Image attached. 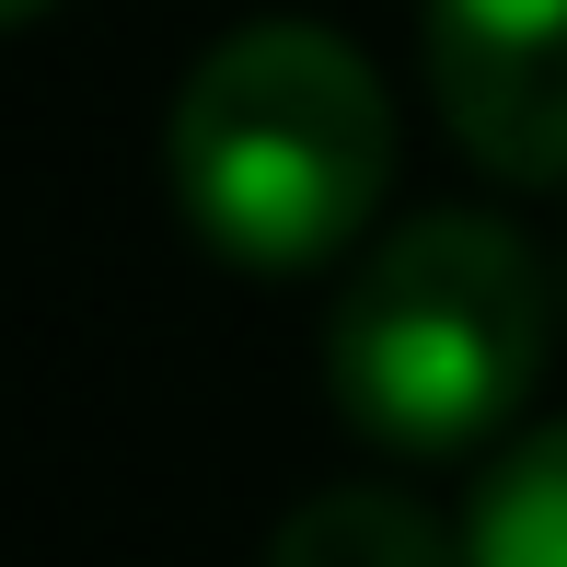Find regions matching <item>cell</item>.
Returning <instances> with one entry per match:
<instances>
[{
	"mask_svg": "<svg viewBox=\"0 0 567 567\" xmlns=\"http://www.w3.org/2000/svg\"><path fill=\"white\" fill-rule=\"evenodd\" d=\"M174 209L231 267H324L359 244L382 174H394V105L371 59L324 23H244L186 70L163 127Z\"/></svg>",
	"mask_w": 567,
	"mask_h": 567,
	"instance_id": "1",
	"label": "cell"
},
{
	"mask_svg": "<svg viewBox=\"0 0 567 567\" xmlns=\"http://www.w3.org/2000/svg\"><path fill=\"white\" fill-rule=\"evenodd\" d=\"M533 371H545V267L486 209L382 231L324 324V382H337L348 429L394 452L486 441L533 394Z\"/></svg>",
	"mask_w": 567,
	"mask_h": 567,
	"instance_id": "2",
	"label": "cell"
},
{
	"mask_svg": "<svg viewBox=\"0 0 567 567\" xmlns=\"http://www.w3.org/2000/svg\"><path fill=\"white\" fill-rule=\"evenodd\" d=\"M429 93L498 186H567V0H429Z\"/></svg>",
	"mask_w": 567,
	"mask_h": 567,
	"instance_id": "3",
	"label": "cell"
},
{
	"mask_svg": "<svg viewBox=\"0 0 567 567\" xmlns=\"http://www.w3.org/2000/svg\"><path fill=\"white\" fill-rule=\"evenodd\" d=\"M267 567H463V545L394 486H313L267 533Z\"/></svg>",
	"mask_w": 567,
	"mask_h": 567,
	"instance_id": "4",
	"label": "cell"
},
{
	"mask_svg": "<svg viewBox=\"0 0 567 567\" xmlns=\"http://www.w3.org/2000/svg\"><path fill=\"white\" fill-rule=\"evenodd\" d=\"M463 567H567V417L533 429L463 509Z\"/></svg>",
	"mask_w": 567,
	"mask_h": 567,
	"instance_id": "5",
	"label": "cell"
},
{
	"mask_svg": "<svg viewBox=\"0 0 567 567\" xmlns=\"http://www.w3.org/2000/svg\"><path fill=\"white\" fill-rule=\"evenodd\" d=\"M35 12H59V0H0V35H12V23H35Z\"/></svg>",
	"mask_w": 567,
	"mask_h": 567,
	"instance_id": "6",
	"label": "cell"
}]
</instances>
